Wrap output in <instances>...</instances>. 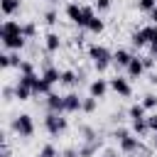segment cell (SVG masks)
<instances>
[{"mask_svg":"<svg viewBox=\"0 0 157 157\" xmlns=\"http://www.w3.org/2000/svg\"><path fill=\"white\" fill-rule=\"evenodd\" d=\"M96 105H98V98L88 96V98H83V103H81V110H83V113H93V110H96Z\"/></svg>","mask_w":157,"mask_h":157,"instance_id":"25","label":"cell"},{"mask_svg":"<svg viewBox=\"0 0 157 157\" xmlns=\"http://www.w3.org/2000/svg\"><path fill=\"white\" fill-rule=\"evenodd\" d=\"M128 135H130V130H128V128H115V130H113V137H115L118 142H120L123 137H128Z\"/></svg>","mask_w":157,"mask_h":157,"instance_id":"33","label":"cell"},{"mask_svg":"<svg viewBox=\"0 0 157 157\" xmlns=\"http://www.w3.org/2000/svg\"><path fill=\"white\" fill-rule=\"evenodd\" d=\"M78 81H81V76H78L76 71H71V69H66V71H61V81H59L61 86H76Z\"/></svg>","mask_w":157,"mask_h":157,"instance_id":"20","label":"cell"},{"mask_svg":"<svg viewBox=\"0 0 157 157\" xmlns=\"http://www.w3.org/2000/svg\"><path fill=\"white\" fill-rule=\"evenodd\" d=\"M20 10V0H0V12L5 17H12Z\"/></svg>","mask_w":157,"mask_h":157,"instance_id":"19","label":"cell"},{"mask_svg":"<svg viewBox=\"0 0 157 157\" xmlns=\"http://www.w3.org/2000/svg\"><path fill=\"white\" fill-rule=\"evenodd\" d=\"M108 88H110V83H108L105 78H93V81H91V86H88V93H91L93 98H103Z\"/></svg>","mask_w":157,"mask_h":157,"instance_id":"11","label":"cell"},{"mask_svg":"<svg viewBox=\"0 0 157 157\" xmlns=\"http://www.w3.org/2000/svg\"><path fill=\"white\" fill-rule=\"evenodd\" d=\"M61 157H81V155H78V150H76V147H66V150L61 152Z\"/></svg>","mask_w":157,"mask_h":157,"instance_id":"36","label":"cell"},{"mask_svg":"<svg viewBox=\"0 0 157 157\" xmlns=\"http://www.w3.org/2000/svg\"><path fill=\"white\" fill-rule=\"evenodd\" d=\"M130 59H132V54H130L128 49H115V52H113V64L120 66V69H125V66L130 64Z\"/></svg>","mask_w":157,"mask_h":157,"instance_id":"17","label":"cell"},{"mask_svg":"<svg viewBox=\"0 0 157 157\" xmlns=\"http://www.w3.org/2000/svg\"><path fill=\"white\" fill-rule=\"evenodd\" d=\"M147 47H150V56H157V42H150Z\"/></svg>","mask_w":157,"mask_h":157,"instance_id":"39","label":"cell"},{"mask_svg":"<svg viewBox=\"0 0 157 157\" xmlns=\"http://www.w3.org/2000/svg\"><path fill=\"white\" fill-rule=\"evenodd\" d=\"M147 125H150V130H152V132H157V113L147 115Z\"/></svg>","mask_w":157,"mask_h":157,"instance_id":"35","label":"cell"},{"mask_svg":"<svg viewBox=\"0 0 157 157\" xmlns=\"http://www.w3.org/2000/svg\"><path fill=\"white\" fill-rule=\"evenodd\" d=\"M44 49H47L49 54L59 52V49H61V37H59L56 32H49V34L44 37Z\"/></svg>","mask_w":157,"mask_h":157,"instance_id":"16","label":"cell"},{"mask_svg":"<svg viewBox=\"0 0 157 157\" xmlns=\"http://www.w3.org/2000/svg\"><path fill=\"white\" fill-rule=\"evenodd\" d=\"M12 130H15V135H20V137H32V135H34V120H32V115H29V113L15 115V118H12Z\"/></svg>","mask_w":157,"mask_h":157,"instance_id":"2","label":"cell"},{"mask_svg":"<svg viewBox=\"0 0 157 157\" xmlns=\"http://www.w3.org/2000/svg\"><path fill=\"white\" fill-rule=\"evenodd\" d=\"M120 150H123L125 155H137V152H147V150L142 147L140 137H135V135H128V137H123V140H120Z\"/></svg>","mask_w":157,"mask_h":157,"instance_id":"7","label":"cell"},{"mask_svg":"<svg viewBox=\"0 0 157 157\" xmlns=\"http://www.w3.org/2000/svg\"><path fill=\"white\" fill-rule=\"evenodd\" d=\"M44 128H47V132L49 135H61L64 130H66V118H64V113H47V118H44Z\"/></svg>","mask_w":157,"mask_h":157,"instance_id":"3","label":"cell"},{"mask_svg":"<svg viewBox=\"0 0 157 157\" xmlns=\"http://www.w3.org/2000/svg\"><path fill=\"white\" fill-rule=\"evenodd\" d=\"M108 83H110V88H113L120 98H130V96H132V86H130V81H128L125 76H115V78H110Z\"/></svg>","mask_w":157,"mask_h":157,"instance_id":"6","label":"cell"},{"mask_svg":"<svg viewBox=\"0 0 157 157\" xmlns=\"http://www.w3.org/2000/svg\"><path fill=\"white\" fill-rule=\"evenodd\" d=\"M22 34H25L27 39H32V37L37 34V25H34V22H25V25H22Z\"/></svg>","mask_w":157,"mask_h":157,"instance_id":"28","label":"cell"},{"mask_svg":"<svg viewBox=\"0 0 157 157\" xmlns=\"http://www.w3.org/2000/svg\"><path fill=\"white\" fill-rule=\"evenodd\" d=\"M20 74H34V64L22 59V64H20Z\"/></svg>","mask_w":157,"mask_h":157,"instance_id":"32","label":"cell"},{"mask_svg":"<svg viewBox=\"0 0 157 157\" xmlns=\"http://www.w3.org/2000/svg\"><path fill=\"white\" fill-rule=\"evenodd\" d=\"M132 130H135V135H147V132H150V125H147V118H140V120H132Z\"/></svg>","mask_w":157,"mask_h":157,"instance_id":"23","label":"cell"},{"mask_svg":"<svg viewBox=\"0 0 157 157\" xmlns=\"http://www.w3.org/2000/svg\"><path fill=\"white\" fill-rule=\"evenodd\" d=\"M101 145H103L101 137H96V140H83V145L78 147V155H81V157H93V155L101 150Z\"/></svg>","mask_w":157,"mask_h":157,"instance_id":"10","label":"cell"},{"mask_svg":"<svg viewBox=\"0 0 157 157\" xmlns=\"http://www.w3.org/2000/svg\"><path fill=\"white\" fill-rule=\"evenodd\" d=\"M96 10H101V12H105V10H110V0H96V5H93Z\"/></svg>","mask_w":157,"mask_h":157,"instance_id":"34","label":"cell"},{"mask_svg":"<svg viewBox=\"0 0 157 157\" xmlns=\"http://www.w3.org/2000/svg\"><path fill=\"white\" fill-rule=\"evenodd\" d=\"M2 96H5L7 101H12V98H15V88H12V86H5V88H2Z\"/></svg>","mask_w":157,"mask_h":157,"instance_id":"37","label":"cell"},{"mask_svg":"<svg viewBox=\"0 0 157 157\" xmlns=\"http://www.w3.org/2000/svg\"><path fill=\"white\" fill-rule=\"evenodd\" d=\"M66 17H69L74 25H78V27H86V25H88L86 10H83V5H78V2H69V5H66Z\"/></svg>","mask_w":157,"mask_h":157,"instance_id":"5","label":"cell"},{"mask_svg":"<svg viewBox=\"0 0 157 157\" xmlns=\"http://www.w3.org/2000/svg\"><path fill=\"white\" fill-rule=\"evenodd\" d=\"M56 17H59V15H56L54 10H47V12H44V22H47L49 27H52V25H56Z\"/></svg>","mask_w":157,"mask_h":157,"instance_id":"31","label":"cell"},{"mask_svg":"<svg viewBox=\"0 0 157 157\" xmlns=\"http://www.w3.org/2000/svg\"><path fill=\"white\" fill-rule=\"evenodd\" d=\"M155 5H157V0H137V7H140L142 12H150Z\"/></svg>","mask_w":157,"mask_h":157,"instance_id":"30","label":"cell"},{"mask_svg":"<svg viewBox=\"0 0 157 157\" xmlns=\"http://www.w3.org/2000/svg\"><path fill=\"white\" fill-rule=\"evenodd\" d=\"M101 157H118V152H115V150H110V147H108V150H103V155H101Z\"/></svg>","mask_w":157,"mask_h":157,"instance_id":"40","label":"cell"},{"mask_svg":"<svg viewBox=\"0 0 157 157\" xmlns=\"http://www.w3.org/2000/svg\"><path fill=\"white\" fill-rule=\"evenodd\" d=\"M152 37H155V25H147V27L135 29L130 34V42H132V47H147L152 42Z\"/></svg>","mask_w":157,"mask_h":157,"instance_id":"4","label":"cell"},{"mask_svg":"<svg viewBox=\"0 0 157 157\" xmlns=\"http://www.w3.org/2000/svg\"><path fill=\"white\" fill-rule=\"evenodd\" d=\"M152 42H157V25H155V37H152Z\"/></svg>","mask_w":157,"mask_h":157,"instance_id":"44","label":"cell"},{"mask_svg":"<svg viewBox=\"0 0 157 157\" xmlns=\"http://www.w3.org/2000/svg\"><path fill=\"white\" fill-rule=\"evenodd\" d=\"M103 27H105V25H103V20H101V17H93V20L88 22V27H86V29H88V32H93V34H101V32H103Z\"/></svg>","mask_w":157,"mask_h":157,"instance_id":"24","label":"cell"},{"mask_svg":"<svg viewBox=\"0 0 157 157\" xmlns=\"http://www.w3.org/2000/svg\"><path fill=\"white\" fill-rule=\"evenodd\" d=\"M150 20H152V22H155V25H157V5H155V7H152V10H150Z\"/></svg>","mask_w":157,"mask_h":157,"instance_id":"41","label":"cell"},{"mask_svg":"<svg viewBox=\"0 0 157 157\" xmlns=\"http://www.w3.org/2000/svg\"><path fill=\"white\" fill-rule=\"evenodd\" d=\"M145 110H147V108H145L142 103H132L130 110H128V115H130V120H140V118H147Z\"/></svg>","mask_w":157,"mask_h":157,"instance_id":"22","label":"cell"},{"mask_svg":"<svg viewBox=\"0 0 157 157\" xmlns=\"http://www.w3.org/2000/svg\"><path fill=\"white\" fill-rule=\"evenodd\" d=\"M20 64H22V59H20V52H2L0 54V66L2 69H20Z\"/></svg>","mask_w":157,"mask_h":157,"instance_id":"9","label":"cell"},{"mask_svg":"<svg viewBox=\"0 0 157 157\" xmlns=\"http://www.w3.org/2000/svg\"><path fill=\"white\" fill-rule=\"evenodd\" d=\"M152 145H157V132H155V137H152Z\"/></svg>","mask_w":157,"mask_h":157,"instance_id":"45","label":"cell"},{"mask_svg":"<svg viewBox=\"0 0 157 157\" xmlns=\"http://www.w3.org/2000/svg\"><path fill=\"white\" fill-rule=\"evenodd\" d=\"M88 59L93 61V66H96L98 71H105V69L113 64V54H110V49L103 47V44H91V47H88Z\"/></svg>","mask_w":157,"mask_h":157,"instance_id":"1","label":"cell"},{"mask_svg":"<svg viewBox=\"0 0 157 157\" xmlns=\"http://www.w3.org/2000/svg\"><path fill=\"white\" fill-rule=\"evenodd\" d=\"M47 110H52V113H66V110H64V96L49 93V96H47Z\"/></svg>","mask_w":157,"mask_h":157,"instance_id":"15","label":"cell"},{"mask_svg":"<svg viewBox=\"0 0 157 157\" xmlns=\"http://www.w3.org/2000/svg\"><path fill=\"white\" fill-rule=\"evenodd\" d=\"M2 34H22V25L17 20H5L2 27H0V37Z\"/></svg>","mask_w":157,"mask_h":157,"instance_id":"18","label":"cell"},{"mask_svg":"<svg viewBox=\"0 0 157 157\" xmlns=\"http://www.w3.org/2000/svg\"><path fill=\"white\" fill-rule=\"evenodd\" d=\"M125 71H128V76H130V78H140V76H142V71H145L142 59H140V56H132V59H130V64L125 66Z\"/></svg>","mask_w":157,"mask_h":157,"instance_id":"14","label":"cell"},{"mask_svg":"<svg viewBox=\"0 0 157 157\" xmlns=\"http://www.w3.org/2000/svg\"><path fill=\"white\" fill-rule=\"evenodd\" d=\"M0 39H2V47H5V49L20 52V49L25 47V39H27V37H25V34H2Z\"/></svg>","mask_w":157,"mask_h":157,"instance_id":"8","label":"cell"},{"mask_svg":"<svg viewBox=\"0 0 157 157\" xmlns=\"http://www.w3.org/2000/svg\"><path fill=\"white\" fill-rule=\"evenodd\" d=\"M2 157H10V145L2 142Z\"/></svg>","mask_w":157,"mask_h":157,"instance_id":"42","label":"cell"},{"mask_svg":"<svg viewBox=\"0 0 157 157\" xmlns=\"http://www.w3.org/2000/svg\"><path fill=\"white\" fill-rule=\"evenodd\" d=\"M140 103H142L147 110H155V108H157V96H155V93H145Z\"/></svg>","mask_w":157,"mask_h":157,"instance_id":"26","label":"cell"},{"mask_svg":"<svg viewBox=\"0 0 157 157\" xmlns=\"http://www.w3.org/2000/svg\"><path fill=\"white\" fill-rule=\"evenodd\" d=\"M150 83H157V71H155V74L150 76Z\"/></svg>","mask_w":157,"mask_h":157,"instance_id":"43","label":"cell"},{"mask_svg":"<svg viewBox=\"0 0 157 157\" xmlns=\"http://www.w3.org/2000/svg\"><path fill=\"white\" fill-rule=\"evenodd\" d=\"M42 78H44L49 86H54V83L61 81V71H59L56 66H52V64H44V69H42Z\"/></svg>","mask_w":157,"mask_h":157,"instance_id":"12","label":"cell"},{"mask_svg":"<svg viewBox=\"0 0 157 157\" xmlns=\"http://www.w3.org/2000/svg\"><path fill=\"white\" fill-rule=\"evenodd\" d=\"M34 157H59V152H56V147H54V145H44Z\"/></svg>","mask_w":157,"mask_h":157,"instance_id":"27","label":"cell"},{"mask_svg":"<svg viewBox=\"0 0 157 157\" xmlns=\"http://www.w3.org/2000/svg\"><path fill=\"white\" fill-rule=\"evenodd\" d=\"M32 93H34V91H32L27 83H20V81H17V86H15V98H17V101H29Z\"/></svg>","mask_w":157,"mask_h":157,"instance_id":"21","label":"cell"},{"mask_svg":"<svg viewBox=\"0 0 157 157\" xmlns=\"http://www.w3.org/2000/svg\"><path fill=\"white\" fill-rule=\"evenodd\" d=\"M142 64H145V69H152L155 66V56H142Z\"/></svg>","mask_w":157,"mask_h":157,"instance_id":"38","label":"cell"},{"mask_svg":"<svg viewBox=\"0 0 157 157\" xmlns=\"http://www.w3.org/2000/svg\"><path fill=\"white\" fill-rule=\"evenodd\" d=\"M81 103H83V98H81L78 93H66V96H64V110H66V113L81 110Z\"/></svg>","mask_w":157,"mask_h":157,"instance_id":"13","label":"cell"},{"mask_svg":"<svg viewBox=\"0 0 157 157\" xmlns=\"http://www.w3.org/2000/svg\"><path fill=\"white\" fill-rule=\"evenodd\" d=\"M78 132L83 135V140H96V137H98V132H96L93 128H88V125H81V128H78Z\"/></svg>","mask_w":157,"mask_h":157,"instance_id":"29","label":"cell"}]
</instances>
